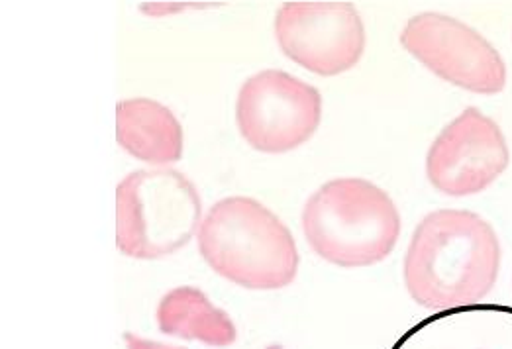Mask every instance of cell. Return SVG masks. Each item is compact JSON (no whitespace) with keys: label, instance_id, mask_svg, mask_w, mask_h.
<instances>
[{"label":"cell","instance_id":"cell-10","mask_svg":"<svg viewBox=\"0 0 512 349\" xmlns=\"http://www.w3.org/2000/svg\"><path fill=\"white\" fill-rule=\"evenodd\" d=\"M155 318L165 336L203 342L210 348H228L238 338L232 318L195 287H177L163 295Z\"/></svg>","mask_w":512,"mask_h":349},{"label":"cell","instance_id":"cell-6","mask_svg":"<svg viewBox=\"0 0 512 349\" xmlns=\"http://www.w3.org/2000/svg\"><path fill=\"white\" fill-rule=\"evenodd\" d=\"M401 44L440 79L477 95H497L507 85V65L477 30L460 20L422 12L401 32Z\"/></svg>","mask_w":512,"mask_h":349},{"label":"cell","instance_id":"cell-8","mask_svg":"<svg viewBox=\"0 0 512 349\" xmlns=\"http://www.w3.org/2000/svg\"><path fill=\"white\" fill-rule=\"evenodd\" d=\"M509 163L511 151L501 126L469 106L432 142L426 177L442 195L469 197L491 187Z\"/></svg>","mask_w":512,"mask_h":349},{"label":"cell","instance_id":"cell-11","mask_svg":"<svg viewBox=\"0 0 512 349\" xmlns=\"http://www.w3.org/2000/svg\"><path fill=\"white\" fill-rule=\"evenodd\" d=\"M124 342H126V349H185L177 348V346H167V344H159L154 340H146V338H140L136 334H124Z\"/></svg>","mask_w":512,"mask_h":349},{"label":"cell","instance_id":"cell-3","mask_svg":"<svg viewBox=\"0 0 512 349\" xmlns=\"http://www.w3.org/2000/svg\"><path fill=\"white\" fill-rule=\"evenodd\" d=\"M303 232L308 246L324 261L344 267L381 263L401 236V214L377 185L342 177L324 183L307 200Z\"/></svg>","mask_w":512,"mask_h":349},{"label":"cell","instance_id":"cell-2","mask_svg":"<svg viewBox=\"0 0 512 349\" xmlns=\"http://www.w3.org/2000/svg\"><path fill=\"white\" fill-rule=\"evenodd\" d=\"M199 250L220 277L252 291L285 289L299 271L291 230L250 197L218 200L208 210L199 228Z\"/></svg>","mask_w":512,"mask_h":349},{"label":"cell","instance_id":"cell-1","mask_svg":"<svg viewBox=\"0 0 512 349\" xmlns=\"http://www.w3.org/2000/svg\"><path fill=\"white\" fill-rule=\"evenodd\" d=\"M501 244L493 226L469 210H434L416 226L403 277L410 297L430 310L485 299L497 285Z\"/></svg>","mask_w":512,"mask_h":349},{"label":"cell","instance_id":"cell-7","mask_svg":"<svg viewBox=\"0 0 512 349\" xmlns=\"http://www.w3.org/2000/svg\"><path fill=\"white\" fill-rule=\"evenodd\" d=\"M281 51L322 77L358 65L365 51V26L352 2H285L275 14Z\"/></svg>","mask_w":512,"mask_h":349},{"label":"cell","instance_id":"cell-9","mask_svg":"<svg viewBox=\"0 0 512 349\" xmlns=\"http://www.w3.org/2000/svg\"><path fill=\"white\" fill-rule=\"evenodd\" d=\"M116 142L140 161L169 165L183 157L185 138L167 106L152 99H128L116 104Z\"/></svg>","mask_w":512,"mask_h":349},{"label":"cell","instance_id":"cell-4","mask_svg":"<svg viewBox=\"0 0 512 349\" xmlns=\"http://www.w3.org/2000/svg\"><path fill=\"white\" fill-rule=\"evenodd\" d=\"M197 187L175 169H138L116 187V248L161 259L185 248L201 228Z\"/></svg>","mask_w":512,"mask_h":349},{"label":"cell","instance_id":"cell-5","mask_svg":"<svg viewBox=\"0 0 512 349\" xmlns=\"http://www.w3.org/2000/svg\"><path fill=\"white\" fill-rule=\"evenodd\" d=\"M320 122V91L287 71H259L246 79L238 93L240 136L261 153H285L305 146Z\"/></svg>","mask_w":512,"mask_h":349}]
</instances>
